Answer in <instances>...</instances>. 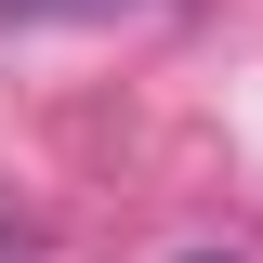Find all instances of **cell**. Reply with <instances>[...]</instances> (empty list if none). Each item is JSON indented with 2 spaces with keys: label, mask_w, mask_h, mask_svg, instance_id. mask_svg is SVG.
Listing matches in <instances>:
<instances>
[{
  "label": "cell",
  "mask_w": 263,
  "mask_h": 263,
  "mask_svg": "<svg viewBox=\"0 0 263 263\" xmlns=\"http://www.w3.org/2000/svg\"><path fill=\"white\" fill-rule=\"evenodd\" d=\"M13 27H119V13H145V0H0Z\"/></svg>",
  "instance_id": "cell-1"
},
{
  "label": "cell",
  "mask_w": 263,
  "mask_h": 263,
  "mask_svg": "<svg viewBox=\"0 0 263 263\" xmlns=\"http://www.w3.org/2000/svg\"><path fill=\"white\" fill-rule=\"evenodd\" d=\"M171 263H237V250H171Z\"/></svg>",
  "instance_id": "cell-2"
}]
</instances>
